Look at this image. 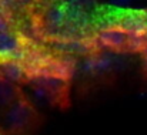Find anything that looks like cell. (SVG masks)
Instances as JSON below:
<instances>
[{"label":"cell","instance_id":"cell-1","mask_svg":"<svg viewBox=\"0 0 147 135\" xmlns=\"http://www.w3.org/2000/svg\"><path fill=\"white\" fill-rule=\"evenodd\" d=\"M34 120L36 111L32 102L22 94L14 102L3 110L1 125L9 135H23L33 127Z\"/></svg>","mask_w":147,"mask_h":135},{"label":"cell","instance_id":"cell-2","mask_svg":"<svg viewBox=\"0 0 147 135\" xmlns=\"http://www.w3.org/2000/svg\"><path fill=\"white\" fill-rule=\"evenodd\" d=\"M123 67H124V60L121 58V55L116 51H109V50L94 51L86 55L79 65L80 73L89 77L103 76Z\"/></svg>","mask_w":147,"mask_h":135},{"label":"cell","instance_id":"cell-3","mask_svg":"<svg viewBox=\"0 0 147 135\" xmlns=\"http://www.w3.org/2000/svg\"><path fill=\"white\" fill-rule=\"evenodd\" d=\"M106 26L119 27L129 36H147V10L120 9L109 16Z\"/></svg>","mask_w":147,"mask_h":135},{"label":"cell","instance_id":"cell-4","mask_svg":"<svg viewBox=\"0 0 147 135\" xmlns=\"http://www.w3.org/2000/svg\"><path fill=\"white\" fill-rule=\"evenodd\" d=\"M93 37L98 50L101 48V50H109L116 53H121L127 50L129 34L119 27L106 26L101 30H98Z\"/></svg>","mask_w":147,"mask_h":135},{"label":"cell","instance_id":"cell-5","mask_svg":"<svg viewBox=\"0 0 147 135\" xmlns=\"http://www.w3.org/2000/svg\"><path fill=\"white\" fill-rule=\"evenodd\" d=\"M26 51L27 50L23 40L16 33H13L11 30L0 33V61L10 58L23 60Z\"/></svg>","mask_w":147,"mask_h":135},{"label":"cell","instance_id":"cell-6","mask_svg":"<svg viewBox=\"0 0 147 135\" xmlns=\"http://www.w3.org/2000/svg\"><path fill=\"white\" fill-rule=\"evenodd\" d=\"M45 24L53 33H59L69 24V6L66 1L51 3L43 14Z\"/></svg>","mask_w":147,"mask_h":135},{"label":"cell","instance_id":"cell-7","mask_svg":"<svg viewBox=\"0 0 147 135\" xmlns=\"http://www.w3.org/2000/svg\"><path fill=\"white\" fill-rule=\"evenodd\" d=\"M0 78L13 83L20 84L23 81H27L26 67L22 60L10 58V60H1L0 61Z\"/></svg>","mask_w":147,"mask_h":135},{"label":"cell","instance_id":"cell-8","mask_svg":"<svg viewBox=\"0 0 147 135\" xmlns=\"http://www.w3.org/2000/svg\"><path fill=\"white\" fill-rule=\"evenodd\" d=\"M20 95H22V92L19 90L17 84H13V83H9V81L0 78V108L1 110L7 108Z\"/></svg>","mask_w":147,"mask_h":135},{"label":"cell","instance_id":"cell-9","mask_svg":"<svg viewBox=\"0 0 147 135\" xmlns=\"http://www.w3.org/2000/svg\"><path fill=\"white\" fill-rule=\"evenodd\" d=\"M66 3L73 7V9H77V10H82V11H92L94 7H96V0H66Z\"/></svg>","mask_w":147,"mask_h":135},{"label":"cell","instance_id":"cell-10","mask_svg":"<svg viewBox=\"0 0 147 135\" xmlns=\"http://www.w3.org/2000/svg\"><path fill=\"white\" fill-rule=\"evenodd\" d=\"M9 30H11L10 20L7 19L6 11H1V10H0V33H1V31H9Z\"/></svg>","mask_w":147,"mask_h":135},{"label":"cell","instance_id":"cell-11","mask_svg":"<svg viewBox=\"0 0 147 135\" xmlns=\"http://www.w3.org/2000/svg\"><path fill=\"white\" fill-rule=\"evenodd\" d=\"M113 4H116V6H119V7H124V6H127V4H130L133 0H110Z\"/></svg>","mask_w":147,"mask_h":135},{"label":"cell","instance_id":"cell-12","mask_svg":"<svg viewBox=\"0 0 147 135\" xmlns=\"http://www.w3.org/2000/svg\"><path fill=\"white\" fill-rule=\"evenodd\" d=\"M142 54H143V60H144V65H146V68H147V48H146V50H144V51H143V53H142Z\"/></svg>","mask_w":147,"mask_h":135},{"label":"cell","instance_id":"cell-13","mask_svg":"<svg viewBox=\"0 0 147 135\" xmlns=\"http://www.w3.org/2000/svg\"><path fill=\"white\" fill-rule=\"evenodd\" d=\"M0 135H9L7 134V131L4 130V127H3L1 124H0Z\"/></svg>","mask_w":147,"mask_h":135}]
</instances>
